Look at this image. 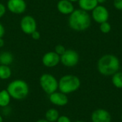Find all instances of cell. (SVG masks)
<instances>
[{
	"mask_svg": "<svg viewBox=\"0 0 122 122\" xmlns=\"http://www.w3.org/2000/svg\"><path fill=\"white\" fill-rule=\"evenodd\" d=\"M69 25L74 31H82L89 28L91 25V17L89 13L82 9H74L69 14Z\"/></svg>",
	"mask_w": 122,
	"mask_h": 122,
	"instance_id": "1",
	"label": "cell"
},
{
	"mask_svg": "<svg viewBox=\"0 0 122 122\" xmlns=\"http://www.w3.org/2000/svg\"><path fill=\"white\" fill-rule=\"evenodd\" d=\"M120 61L117 56L113 54L102 56L97 62V69L104 76H112L119 71Z\"/></svg>",
	"mask_w": 122,
	"mask_h": 122,
	"instance_id": "2",
	"label": "cell"
},
{
	"mask_svg": "<svg viewBox=\"0 0 122 122\" xmlns=\"http://www.w3.org/2000/svg\"><path fill=\"white\" fill-rule=\"evenodd\" d=\"M6 90L11 99L21 101L24 99L29 95V86L24 80L15 79L8 84Z\"/></svg>",
	"mask_w": 122,
	"mask_h": 122,
	"instance_id": "3",
	"label": "cell"
},
{
	"mask_svg": "<svg viewBox=\"0 0 122 122\" xmlns=\"http://www.w3.org/2000/svg\"><path fill=\"white\" fill-rule=\"evenodd\" d=\"M81 86V81L79 78L73 74H66L60 78L59 80V92L69 94L77 91Z\"/></svg>",
	"mask_w": 122,
	"mask_h": 122,
	"instance_id": "4",
	"label": "cell"
},
{
	"mask_svg": "<svg viewBox=\"0 0 122 122\" xmlns=\"http://www.w3.org/2000/svg\"><path fill=\"white\" fill-rule=\"evenodd\" d=\"M39 85L41 89L49 95L57 91L59 81L51 74H43L39 78Z\"/></svg>",
	"mask_w": 122,
	"mask_h": 122,
	"instance_id": "5",
	"label": "cell"
},
{
	"mask_svg": "<svg viewBox=\"0 0 122 122\" xmlns=\"http://www.w3.org/2000/svg\"><path fill=\"white\" fill-rule=\"evenodd\" d=\"M79 61V54L73 49H66V51L60 56V61L66 67L75 66Z\"/></svg>",
	"mask_w": 122,
	"mask_h": 122,
	"instance_id": "6",
	"label": "cell"
},
{
	"mask_svg": "<svg viewBox=\"0 0 122 122\" xmlns=\"http://www.w3.org/2000/svg\"><path fill=\"white\" fill-rule=\"evenodd\" d=\"M20 27L21 31L26 34H31L36 30V21L35 19L30 16H24L20 21Z\"/></svg>",
	"mask_w": 122,
	"mask_h": 122,
	"instance_id": "7",
	"label": "cell"
},
{
	"mask_svg": "<svg viewBox=\"0 0 122 122\" xmlns=\"http://www.w3.org/2000/svg\"><path fill=\"white\" fill-rule=\"evenodd\" d=\"M92 11V16L97 23L101 24L108 21L109 13L108 9L105 6L98 5Z\"/></svg>",
	"mask_w": 122,
	"mask_h": 122,
	"instance_id": "8",
	"label": "cell"
},
{
	"mask_svg": "<svg viewBox=\"0 0 122 122\" xmlns=\"http://www.w3.org/2000/svg\"><path fill=\"white\" fill-rule=\"evenodd\" d=\"M60 62V56L55 51H49L42 57V64L46 67L52 68L59 64Z\"/></svg>",
	"mask_w": 122,
	"mask_h": 122,
	"instance_id": "9",
	"label": "cell"
},
{
	"mask_svg": "<svg viewBox=\"0 0 122 122\" xmlns=\"http://www.w3.org/2000/svg\"><path fill=\"white\" fill-rule=\"evenodd\" d=\"M7 8L11 13L20 14L25 11L26 4L24 0H8Z\"/></svg>",
	"mask_w": 122,
	"mask_h": 122,
	"instance_id": "10",
	"label": "cell"
},
{
	"mask_svg": "<svg viewBox=\"0 0 122 122\" xmlns=\"http://www.w3.org/2000/svg\"><path fill=\"white\" fill-rule=\"evenodd\" d=\"M91 119L92 122H111L112 116L106 109H98L92 112Z\"/></svg>",
	"mask_w": 122,
	"mask_h": 122,
	"instance_id": "11",
	"label": "cell"
},
{
	"mask_svg": "<svg viewBox=\"0 0 122 122\" xmlns=\"http://www.w3.org/2000/svg\"><path fill=\"white\" fill-rule=\"evenodd\" d=\"M49 99L52 104L58 107H64L69 102V99L67 95L61 92H57V91L49 94Z\"/></svg>",
	"mask_w": 122,
	"mask_h": 122,
	"instance_id": "12",
	"label": "cell"
},
{
	"mask_svg": "<svg viewBox=\"0 0 122 122\" xmlns=\"http://www.w3.org/2000/svg\"><path fill=\"white\" fill-rule=\"evenodd\" d=\"M58 11L63 14H71L74 11V7L72 2L68 0H60L57 3Z\"/></svg>",
	"mask_w": 122,
	"mask_h": 122,
	"instance_id": "13",
	"label": "cell"
},
{
	"mask_svg": "<svg viewBox=\"0 0 122 122\" xmlns=\"http://www.w3.org/2000/svg\"><path fill=\"white\" fill-rule=\"evenodd\" d=\"M78 1L80 9L86 11H92L99 4L97 0H79Z\"/></svg>",
	"mask_w": 122,
	"mask_h": 122,
	"instance_id": "14",
	"label": "cell"
},
{
	"mask_svg": "<svg viewBox=\"0 0 122 122\" xmlns=\"http://www.w3.org/2000/svg\"><path fill=\"white\" fill-rule=\"evenodd\" d=\"M11 97L6 89L0 91V107L4 108L9 105Z\"/></svg>",
	"mask_w": 122,
	"mask_h": 122,
	"instance_id": "15",
	"label": "cell"
},
{
	"mask_svg": "<svg viewBox=\"0 0 122 122\" xmlns=\"http://www.w3.org/2000/svg\"><path fill=\"white\" fill-rule=\"evenodd\" d=\"M59 111L54 108L48 109L45 113V119L49 122H56L59 117Z\"/></svg>",
	"mask_w": 122,
	"mask_h": 122,
	"instance_id": "16",
	"label": "cell"
},
{
	"mask_svg": "<svg viewBox=\"0 0 122 122\" xmlns=\"http://www.w3.org/2000/svg\"><path fill=\"white\" fill-rule=\"evenodd\" d=\"M14 61V56L9 51H3L0 54V64L9 66Z\"/></svg>",
	"mask_w": 122,
	"mask_h": 122,
	"instance_id": "17",
	"label": "cell"
},
{
	"mask_svg": "<svg viewBox=\"0 0 122 122\" xmlns=\"http://www.w3.org/2000/svg\"><path fill=\"white\" fill-rule=\"evenodd\" d=\"M12 71L9 66L0 64V79L6 80L11 76Z\"/></svg>",
	"mask_w": 122,
	"mask_h": 122,
	"instance_id": "18",
	"label": "cell"
},
{
	"mask_svg": "<svg viewBox=\"0 0 122 122\" xmlns=\"http://www.w3.org/2000/svg\"><path fill=\"white\" fill-rule=\"evenodd\" d=\"M112 81L113 85L117 89H122V72L117 71L112 75Z\"/></svg>",
	"mask_w": 122,
	"mask_h": 122,
	"instance_id": "19",
	"label": "cell"
},
{
	"mask_svg": "<svg viewBox=\"0 0 122 122\" xmlns=\"http://www.w3.org/2000/svg\"><path fill=\"white\" fill-rule=\"evenodd\" d=\"M100 31L104 34H108L112 30V26L108 21H105L100 24Z\"/></svg>",
	"mask_w": 122,
	"mask_h": 122,
	"instance_id": "20",
	"label": "cell"
},
{
	"mask_svg": "<svg viewBox=\"0 0 122 122\" xmlns=\"http://www.w3.org/2000/svg\"><path fill=\"white\" fill-rule=\"evenodd\" d=\"M66 48L63 46V45H61V44H58V45H56V46H55V48H54V51L56 53V54H58L59 56H61V55H62L65 51H66Z\"/></svg>",
	"mask_w": 122,
	"mask_h": 122,
	"instance_id": "21",
	"label": "cell"
},
{
	"mask_svg": "<svg viewBox=\"0 0 122 122\" xmlns=\"http://www.w3.org/2000/svg\"><path fill=\"white\" fill-rule=\"evenodd\" d=\"M56 122H71V121L67 116L61 115V116H59Z\"/></svg>",
	"mask_w": 122,
	"mask_h": 122,
	"instance_id": "22",
	"label": "cell"
},
{
	"mask_svg": "<svg viewBox=\"0 0 122 122\" xmlns=\"http://www.w3.org/2000/svg\"><path fill=\"white\" fill-rule=\"evenodd\" d=\"M114 6L118 10H122V0H114Z\"/></svg>",
	"mask_w": 122,
	"mask_h": 122,
	"instance_id": "23",
	"label": "cell"
},
{
	"mask_svg": "<svg viewBox=\"0 0 122 122\" xmlns=\"http://www.w3.org/2000/svg\"><path fill=\"white\" fill-rule=\"evenodd\" d=\"M30 35L31 36V38H32L33 39H34V40H39V39H40V36H41L40 33H39L37 30L34 31L33 33H31Z\"/></svg>",
	"mask_w": 122,
	"mask_h": 122,
	"instance_id": "24",
	"label": "cell"
},
{
	"mask_svg": "<svg viewBox=\"0 0 122 122\" xmlns=\"http://www.w3.org/2000/svg\"><path fill=\"white\" fill-rule=\"evenodd\" d=\"M5 13H6V6L3 4L0 3V18H1L5 14Z\"/></svg>",
	"mask_w": 122,
	"mask_h": 122,
	"instance_id": "25",
	"label": "cell"
},
{
	"mask_svg": "<svg viewBox=\"0 0 122 122\" xmlns=\"http://www.w3.org/2000/svg\"><path fill=\"white\" fill-rule=\"evenodd\" d=\"M5 33V29L4 26L2 25V24L0 23V38H2Z\"/></svg>",
	"mask_w": 122,
	"mask_h": 122,
	"instance_id": "26",
	"label": "cell"
},
{
	"mask_svg": "<svg viewBox=\"0 0 122 122\" xmlns=\"http://www.w3.org/2000/svg\"><path fill=\"white\" fill-rule=\"evenodd\" d=\"M4 45V41L2 38H0V48L3 47Z\"/></svg>",
	"mask_w": 122,
	"mask_h": 122,
	"instance_id": "27",
	"label": "cell"
},
{
	"mask_svg": "<svg viewBox=\"0 0 122 122\" xmlns=\"http://www.w3.org/2000/svg\"><path fill=\"white\" fill-rule=\"evenodd\" d=\"M36 122H48L46 119H39V120H38V121H36Z\"/></svg>",
	"mask_w": 122,
	"mask_h": 122,
	"instance_id": "28",
	"label": "cell"
},
{
	"mask_svg": "<svg viewBox=\"0 0 122 122\" xmlns=\"http://www.w3.org/2000/svg\"><path fill=\"white\" fill-rule=\"evenodd\" d=\"M106 1H107V0H97V1H98L99 4H103V3H104Z\"/></svg>",
	"mask_w": 122,
	"mask_h": 122,
	"instance_id": "29",
	"label": "cell"
},
{
	"mask_svg": "<svg viewBox=\"0 0 122 122\" xmlns=\"http://www.w3.org/2000/svg\"><path fill=\"white\" fill-rule=\"evenodd\" d=\"M4 121V119H3V117H2V116L0 114V122H3Z\"/></svg>",
	"mask_w": 122,
	"mask_h": 122,
	"instance_id": "30",
	"label": "cell"
},
{
	"mask_svg": "<svg viewBox=\"0 0 122 122\" xmlns=\"http://www.w3.org/2000/svg\"><path fill=\"white\" fill-rule=\"evenodd\" d=\"M68 1H71V2H76V1H79V0H68Z\"/></svg>",
	"mask_w": 122,
	"mask_h": 122,
	"instance_id": "31",
	"label": "cell"
},
{
	"mask_svg": "<svg viewBox=\"0 0 122 122\" xmlns=\"http://www.w3.org/2000/svg\"><path fill=\"white\" fill-rule=\"evenodd\" d=\"M83 122V121H76V122Z\"/></svg>",
	"mask_w": 122,
	"mask_h": 122,
	"instance_id": "32",
	"label": "cell"
},
{
	"mask_svg": "<svg viewBox=\"0 0 122 122\" xmlns=\"http://www.w3.org/2000/svg\"><path fill=\"white\" fill-rule=\"evenodd\" d=\"M121 119H122V116H121Z\"/></svg>",
	"mask_w": 122,
	"mask_h": 122,
	"instance_id": "33",
	"label": "cell"
}]
</instances>
